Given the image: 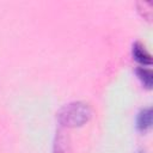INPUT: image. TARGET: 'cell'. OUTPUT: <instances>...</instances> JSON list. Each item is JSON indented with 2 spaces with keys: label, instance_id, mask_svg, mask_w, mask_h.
<instances>
[{
  "label": "cell",
  "instance_id": "cell-1",
  "mask_svg": "<svg viewBox=\"0 0 153 153\" xmlns=\"http://www.w3.org/2000/svg\"><path fill=\"white\" fill-rule=\"evenodd\" d=\"M93 116L92 106L82 100L65 104L56 112V121L60 128L73 129L85 126Z\"/></svg>",
  "mask_w": 153,
  "mask_h": 153
},
{
  "label": "cell",
  "instance_id": "cell-6",
  "mask_svg": "<svg viewBox=\"0 0 153 153\" xmlns=\"http://www.w3.org/2000/svg\"><path fill=\"white\" fill-rule=\"evenodd\" d=\"M136 153H146V151H145V149H139Z\"/></svg>",
  "mask_w": 153,
  "mask_h": 153
},
{
  "label": "cell",
  "instance_id": "cell-2",
  "mask_svg": "<svg viewBox=\"0 0 153 153\" xmlns=\"http://www.w3.org/2000/svg\"><path fill=\"white\" fill-rule=\"evenodd\" d=\"M53 153H72V145L69 135L66 129L57 128L53 141Z\"/></svg>",
  "mask_w": 153,
  "mask_h": 153
},
{
  "label": "cell",
  "instance_id": "cell-3",
  "mask_svg": "<svg viewBox=\"0 0 153 153\" xmlns=\"http://www.w3.org/2000/svg\"><path fill=\"white\" fill-rule=\"evenodd\" d=\"M131 55L133 59L141 65V67L151 66L152 65V56L148 53V50L145 48V45L141 42H135L131 47Z\"/></svg>",
  "mask_w": 153,
  "mask_h": 153
},
{
  "label": "cell",
  "instance_id": "cell-4",
  "mask_svg": "<svg viewBox=\"0 0 153 153\" xmlns=\"http://www.w3.org/2000/svg\"><path fill=\"white\" fill-rule=\"evenodd\" d=\"M152 121H153V115H152V108L151 106H147V108H143L139 111L137 116H136V129L139 131H147L151 129L152 127Z\"/></svg>",
  "mask_w": 153,
  "mask_h": 153
},
{
  "label": "cell",
  "instance_id": "cell-5",
  "mask_svg": "<svg viewBox=\"0 0 153 153\" xmlns=\"http://www.w3.org/2000/svg\"><path fill=\"white\" fill-rule=\"evenodd\" d=\"M135 73L139 78V80L141 81V84L143 85V87H146L147 90H151L152 85H153V73H152V71L149 68L140 66L135 69Z\"/></svg>",
  "mask_w": 153,
  "mask_h": 153
}]
</instances>
